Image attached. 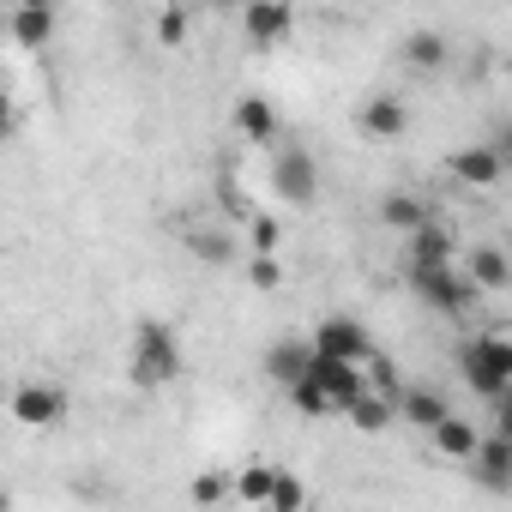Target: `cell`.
<instances>
[{"mask_svg": "<svg viewBox=\"0 0 512 512\" xmlns=\"http://www.w3.org/2000/svg\"><path fill=\"white\" fill-rule=\"evenodd\" d=\"M181 368H187V350H181L175 326H169V320H139V326H133V362H127L133 386L163 392V386L181 380Z\"/></svg>", "mask_w": 512, "mask_h": 512, "instance_id": "6da1fadb", "label": "cell"}, {"mask_svg": "<svg viewBox=\"0 0 512 512\" xmlns=\"http://www.w3.org/2000/svg\"><path fill=\"white\" fill-rule=\"evenodd\" d=\"M458 374L476 398L500 404L512 392V332H476L458 344Z\"/></svg>", "mask_w": 512, "mask_h": 512, "instance_id": "7a4b0ae2", "label": "cell"}, {"mask_svg": "<svg viewBox=\"0 0 512 512\" xmlns=\"http://www.w3.org/2000/svg\"><path fill=\"white\" fill-rule=\"evenodd\" d=\"M410 290H416V302L422 308H434L440 320H464L470 308H476V284H470V272L464 266H440V272H410Z\"/></svg>", "mask_w": 512, "mask_h": 512, "instance_id": "3957f363", "label": "cell"}, {"mask_svg": "<svg viewBox=\"0 0 512 512\" xmlns=\"http://www.w3.org/2000/svg\"><path fill=\"white\" fill-rule=\"evenodd\" d=\"M67 410H73V398H67L61 380H25V386H13V398H7V416H13L19 428H37V434L61 428Z\"/></svg>", "mask_w": 512, "mask_h": 512, "instance_id": "277c9868", "label": "cell"}, {"mask_svg": "<svg viewBox=\"0 0 512 512\" xmlns=\"http://www.w3.org/2000/svg\"><path fill=\"white\" fill-rule=\"evenodd\" d=\"M272 193L284 205H296V211L320 199V163H314L308 145H278L272 151Z\"/></svg>", "mask_w": 512, "mask_h": 512, "instance_id": "5b68a950", "label": "cell"}, {"mask_svg": "<svg viewBox=\"0 0 512 512\" xmlns=\"http://www.w3.org/2000/svg\"><path fill=\"white\" fill-rule=\"evenodd\" d=\"M308 344H314V356H332V362H356V368H368L380 350H374V332L362 326V320H350V314H326L314 332H308Z\"/></svg>", "mask_w": 512, "mask_h": 512, "instance_id": "8992f818", "label": "cell"}, {"mask_svg": "<svg viewBox=\"0 0 512 512\" xmlns=\"http://www.w3.org/2000/svg\"><path fill=\"white\" fill-rule=\"evenodd\" d=\"M308 386H320V398H326L338 416H350V410L368 398V368H356V362H332V356H314Z\"/></svg>", "mask_w": 512, "mask_h": 512, "instance_id": "52a82bcc", "label": "cell"}, {"mask_svg": "<svg viewBox=\"0 0 512 512\" xmlns=\"http://www.w3.org/2000/svg\"><path fill=\"white\" fill-rule=\"evenodd\" d=\"M356 133H362V139H374V145L404 139V133H410V103H404V97H392V91H368V97L356 103Z\"/></svg>", "mask_w": 512, "mask_h": 512, "instance_id": "ba28073f", "label": "cell"}, {"mask_svg": "<svg viewBox=\"0 0 512 512\" xmlns=\"http://www.w3.org/2000/svg\"><path fill=\"white\" fill-rule=\"evenodd\" d=\"M241 37L253 49H278L296 37V7L290 0H253V7H241Z\"/></svg>", "mask_w": 512, "mask_h": 512, "instance_id": "9c48e42d", "label": "cell"}, {"mask_svg": "<svg viewBox=\"0 0 512 512\" xmlns=\"http://www.w3.org/2000/svg\"><path fill=\"white\" fill-rule=\"evenodd\" d=\"M446 175L458 181V187H494L500 175H506V163H500V151L488 145V139H476V145H458V151H446Z\"/></svg>", "mask_w": 512, "mask_h": 512, "instance_id": "30bf717a", "label": "cell"}, {"mask_svg": "<svg viewBox=\"0 0 512 512\" xmlns=\"http://www.w3.org/2000/svg\"><path fill=\"white\" fill-rule=\"evenodd\" d=\"M7 37H13V49H49L55 43V31H61V19H55V7H37V0H25V7H7Z\"/></svg>", "mask_w": 512, "mask_h": 512, "instance_id": "8fae6325", "label": "cell"}, {"mask_svg": "<svg viewBox=\"0 0 512 512\" xmlns=\"http://www.w3.org/2000/svg\"><path fill=\"white\" fill-rule=\"evenodd\" d=\"M308 368H314V344H308V338H278V344L266 350V380L284 386V398L308 380Z\"/></svg>", "mask_w": 512, "mask_h": 512, "instance_id": "7c38bea8", "label": "cell"}, {"mask_svg": "<svg viewBox=\"0 0 512 512\" xmlns=\"http://www.w3.org/2000/svg\"><path fill=\"white\" fill-rule=\"evenodd\" d=\"M464 272H470V284H476L482 296L512 290V247H500V241H476V247H470V260H464Z\"/></svg>", "mask_w": 512, "mask_h": 512, "instance_id": "4fadbf2b", "label": "cell"}, {"mask_svg": "<svg viewBox=\"0 0 512 512\" xmlns=\"http://www.w3.org/2000/svg\"><path fill=\"white\" fill-rule=\"evenodd\" d=\"M458 410H452V398L440 392V386H404V398H398V422H410V428H422V434H434L440 422H452Z\"/></svg>", "mask_w": 512, "mask_h": 512, "instance_id": "5bb4252c", "label": "cell"}, {"mask_svg": "<svg viewBox=\"0 0 512 512\" xmlns=\"http://www.w3.org/2000/svg\"><path fill=\"white\" fill-rule=\"evenodd\" d=\"M404 260H410V272L458 266V241H452V229H446V223H428L422 235H410V241H404Z\"/></svg>", "mask_w": 512, "mask_h": 512, "instance_id": "9a60e30c", "label": "cell"}, {"mask_svg": "<svg viewBox=\"0 0 512 512\" xmlns=\"http://www.w3.org/2000/svg\"><path fill=\"white\" fill-rule=\"evenodd\" d=\"M229 121H235V133L247 139V145H278V133H284V121H278V109L266 103V97H235V109H229Z\"/></svg>", "mask_w": 512, "mask_h": 512, "instance_id": "2e32d148", "label": "cell"}, {"mask_svg": "<svg viewBox=\"0 0 512 512\" xmlns=\"http://www.w3.org/2000/svg\"><path fill=\"white\" fill-rule=\"evenodd\" d=\"M470 476H476V488H488V494H512V440L482 434V452L470 458Z\"/></svg>", "mask_w": 512, "mask_h": 512, "instance_id": "e0dca14e", "label": "cell"}, {"mask_svg": "<svg viewBox=\"0 0 512 512\" xmlns=\"http://www.w3.org/2000/svg\"><path fill=\"white\" fill-rule=\"evenodd\" d=\"M380 223H386L392 235H404V241H410V235H422V229L434 223V211H428V199H422V193L392 187V193L380 199Z\"/></svg>", "mask_w": 512, "mask_h": 512, "instance_id": "ac0fdd59", "label": "cell"}, {"mask_svg": "<svg viewBox=\"0 0 512 512\" xmlns=\"http://www.w3.org/2000/svg\"><path fill=\"white\" fill-rule=\"evenodd\" d=\"M428 440H434V452H440V458H452V464H470V458L482 452V428H476V422H464V416L440 422Z\"/></svg>", "mask_w": 512, "mask_h": 512, "instance_id": "d6986e66", "label": "cell"}, {"mask_svg": "<svg viewBox=\"0 0 512 512\" xmlns=\"http://www.w3.org/2000/svg\"><path fill=\"white\" fill-rule=\"evenodd\" d=\"M272 488H278V464H266V458H247L235 470V500L241 506H272Z\"/></svg>", "mask_w": 512, "mask_h": 512, "instance_id": "ffe728a7", "label": "cell"}, {"mask_svg": "<svg viewBox=\"0 0 512 512\" xmlns=\"http://www.w3.org/2000/svg\"><path fill=\"white\" fill-rule=\"evenodd\" d=\"M187 253H193V260L199 266H235V235L229 229H187Z\"/></svg>", "mask_w": 512, "mask_h": 512, "instance_id": "44dd1931", "label": "cell"}, {"mask_svg": "<svg viewBox=\"0 0 512 512\" xmlns=\"http://www.w3.org/2000/svg\"><path fill=\"white\" fill-rule=\"evenodd\" d=\"M446 61H452V49H446L440 31H410V37H404V67H416V73H440Z\"/></svg>", "mask_w": 512, "mask_h": 512, "instance_id": "7402d4cb", "label": "cell"}, {"mask_svg": "<svg viewBox=\"0 0 512 512\" xmlns=\"http://www.w3.org/2000/svg\"><path fill=\"white\" fill-rule=\"evenodd\" d=\"M187 500H193L199 512H211V506L235 500V470H193V482H187Z\"/></svg>", "mask_w": 512, "mask_h": 512, "instance_id": "603a6c76", "label": "cell"}, {"mask_svg": "<svg viewBox=\"0 0 512 512\" xmlns=\"http://www.w3.org/2000/svg\"><path fill=\"white\" fill-rule=\"evenodd\" d=\"M344 422H350L356 434H386V428L398 422V398H380V392H368V398H362V404H356Z\"/></svg>", "mask_w": 512, "mask_h": 512, "instance_id": "cb8c5ba5", "label": "cell"}, {"mask_svg": "<svg viewBox=\"0 0 512 512\" xmlns=\"http://www.w3.org/2000/svg\"><path fill=\"white\" fill-rule=\"evenodd\" d=\"M241 235H247V260H278V247H284V223H278L272 211H260Z\"/></svg>", "mask_w": 512, "mask_h": 512, "instance_id": "d4e9b609", "label": "cell"}, {"mask_svg": "<svg viewBox=\"0 0 512 512\" xmlns=\"http://www.w3.org/2000/svg\"><path fill=\"white\" fill-rule=\"evenodd\" d=\"M217 211H223L229 223H241V229H247L253 217H260V211H253V205H247V193H241V181H235L229 169L217 175Z\"/></svg>", "mask_w": 512, "mask_h": 512, "instance_id": "484cf974", "label": "cell"}, {"mask_svg": "<svg viewBox=\"0 0 512 512\" xmlns=\"http://www.w3.org/2000/svg\"><path fill=\"white\" fill-rule=\"evenodd\" d=\"M266 512H308V482L296 470H278V488H272V506Z\"/></svg>", "mask_w": 512, "mask_h": 512, "instance_id": "4316f807", "label": "cell"}, {"mask_svg": "<svg viewBox=\"0 0 512 512\" xmlns=\"http://www.w3.org/2000/svg\"><path fill=\"white\" fill-rule=\"evenodd\" d=\"M368 392H380V398H404V374H398L392 356H374V362H368Z\"/></svg>", "mask_w": 512, "mask_h": 512, "instance_id": "83f0119b", "label": "cell"}, {"mask_svg": "<svg viewBox=\"0 0 512 512\" xmlns=\"http://www.w3.org/2000/svg\"><path fill=\"white\" fill-rule=\"evenodd\" d=\"M247 290H260V296L284 290V260H247Z\"/></svg>", "mask_w": 512, "mask_h": 512, "instance_id": "f1b7e54d", "label": "cell"}, {"mask_svg": "<svg viewBox=\"0 0 512 512\" xmlns=\"http://www.w3.org/2000/svg\"><path fill=\"white\" fill-rule=\"evenodd\" d=\"M181 37H187V7H163L157 13V43L163 49H181Z\"/></svg>", "mask_w": 512, "mask_h": 512, "instance_id": "f546056e", "label": "cell"}, {"mask_svg": "<svg viewBox=\"0 0 512 512\" xmlns=\"http://www.w3.org/2000/svg\"><path fill=\"white\" fill-rule=\"evenodd\" d=\"M290 404H296V410H302V416H338V410H332V404H326V398H320V386H308V380H302V386H296V392H290Z\"/></svg>", "mask_w": 512, "mask_h": 512, "instance_id": "4dcf8cb0", "label": "cell"}, {"mask_svg": "<svg viewBox=\"0 0 512 512\" xmlns=\"http://www.w3.org/2000/svg\"><path fill=\"white\" fill-rule=\"evenodd\" d=\"M488 145H494V151H500V163L512 169V121H500V127L488 133Z\"/></svg>", "mask_w": 512, "mask_h": 512, "instance_id": "1f68e13d", "label": "cell"}, {"mask_svg": "<svg viewBox=\"0 0 512 512\" xmlns=\"http://www.w3.org/2000/svg\"><path fill=\"white\" fill-rule=\"evenodd\" d=\"M494 434H500V440H512V392L494 404Z\"/></svg>", "mask_w": 512, "mask_h": 512, "instance_id": "d6a6232c", "label": "cell"}, {"mask_svg": "<svg viewBox=\"0 0 512 512\" xmlns=\"http://www.w3.org/2000/svg\"><path fill=\"white\" fill-rule=\"evenodd\" d=\"M506 97H512V61H506Z\"/></svg>", "mask_w": 512, "mask_h": 512, "instance_id": "836d02e7", "label": "cell"}, {"mask_svg": "<svg viewBox=\"0 0 512 512\" xmlns=\"http://www.w3.org/2000/svg\"><path fill=\"white\" fill-rule=\"evenodd\" d=\"M506 247H512V235H506Z\"/></svg>", "mask_w": 512, "mask_h": 512, "instance_id": "e575fe53", "label": "cell"}]
</instances>
